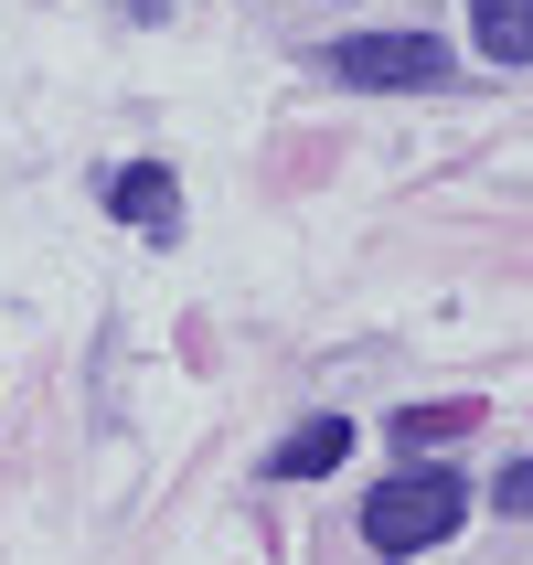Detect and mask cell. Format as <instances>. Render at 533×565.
Returning <instances> with one entry per match:
<instances>
[{
  "label": "cell",
  "mask_w": 533,
  "mask_h": 565,
  "mask_svg": "<svg viewBox=\"0 0 533 565\" xmlns=\"http://www.w3.org/2000/svg\"><path fill=\"white\" fill-rule=\"evenodd\" d=\"M459 512H470V480L459 470H406L363 502V534H374V555H427V544L459 534Z\"/></svg>",
  "instance_id": "6da1fadb"
},
{
  "label": "cell",
  "mask_w": 533,
  "mask_h": 565,
  "mask_svg": "<svg viewBox=\"0 0 533 565\" xmlns=\"http://www.w3.org/2000/svg\"><path fill=\"white\" fill-rule=\"evenodd\" d=\"M331 75L342 86H448V43L438 32H342L331 43Z\"/></svg>",
  "instance_id": "7a4b0ae2"
},
{
  "label": "cell",
  "mask_w": 533,
  "mask_h": 565,
  "mask_svg": "<svg viewBox=\"0 0 533 565\" xmlns=\"http://www.w3.org/2000/svg\"><path fill=\"white\" fill-rule=\"evenodd\" d=\"M107 203H118L150 246H171V235H182V192H171V171H160V160H128L118 182H107Z\"/></svg>",
  "instance_id": "3957f363"
},
{
  "label": "cell",
  "mask_w": 533,
  "mask_h": 565,
  "mask_svg": "<svg viewBox=\"0 0 533 565\" xmlns=\"http://www.w3.org/2000/svg\"><path fill=\"white\" fill-rule=\"evenodd\" d=\"M342 448H352V427H342V416H310L299 438H278V448H267V470H278V480H320V470H342Z\"/></svg>",
  "instance_id": "277c9868"
},
{
  "label": "cell",
  "mask_w": 533,
  "mask_h": 565,
  "mask_svg": "<svg viewBox=\"0 0 533 565\" xmlns=\"http://www.w3.org/2000/svg\"><path fill=\"white\" fill-rule=\"evenodd\" d=\"M470 43L491 64H533V0H470Z\"/></svg>",
  "instance_id": "5b68a950"
},
{
  "label": "cell",
  "mask_w": 533,
  "mask_h": 565,
  "mask_svg": "<svg viewBox=\"0 0 533 565\" xmlns=\"http://www.w3.org/2000/svg\"><path fill=\"white\" fill-rule=\"evenodd\" d=\"M459 427H480V416L470 406H406V416H395V438H416V448H427V438H459Z\"/></svg>",
  "instance_id": "8992f818"
},
{
  "label": "cell",
  "mask_w": 533,
  "mask_h": 565,
  "mask_svg": "<svg viewBox=\"0 0 533 565\" xmlns=\"http://www.w3.org/2000/svg\"><path fill=\"white\" fill-rule=\"evenodd\" d=\"M491 502H502V512H533V459H512V470L491 480Z\"/></svg>",
  "instance_id": "52a82bcc"
}]
</instances>
